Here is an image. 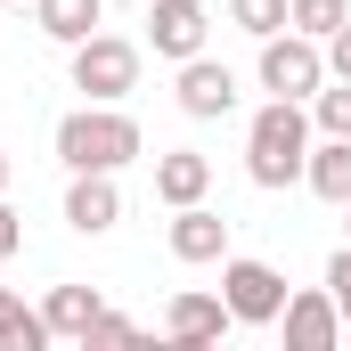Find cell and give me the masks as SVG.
<instances>
[{
    "label": "cell",
    "instance_id": "6da1fadb",
    "mask_svg": "<svg viewBox=\"0 0 351 351\" xmlns=\"http://www.w3.org/2000/svg\"><path fill=\"white\" fill-rule=\"evenodd\" d=\"M302 164H311V114H302V98H269L245 123V172H254V188H294Z\"/></svg>",
    "mask_w": 351,
    "mask_h": 351
},
{
    "label": "cell",
    "instance_id": "7a4b0ae2",
    "mask_svg": "<svg viewBox=\"0 0 351 351\" xmlns=\"http://www.w3.org/2000/svg\"><path fill=\"white\" fill-rule=\"evenodd\" d=\"M131 156H147V139H139V123L123 114V106H74L66 123H58V164L66 172H123Z\"/></svg>",
    "mask_w": 351,
    "mask_h": 351
},
{
    "label": "cell",
    "instance_id": "3957f363",
    "mask_svg": "<svg viewBox=\"0 0 351 351\" xmlns=\"http://www.w3.org/2000/svg\"><path fill=\"white\" fill-rule=\"evenodd\" d=\"M74 90L98 98V106H123V98L139 90V41H123V33L74 41Z\"/></svg>",
    "mask_w": 351,
    "mask_h": 351
},
{
    "label": "cell",
    "instance_id": "277c9868",
    "mask_svg": "<svg viewBox=\"0 0 351 351\" xmlns=\"http://www.w3.org/2000/svg\"><path fill=\"white\" fill-rule=\"evenodd\" d=\"M327 82V41H311V33H269L262 41V90L269 98H319Z\"/></svg>",
    "mask_w": 351,
    "mask_h": 351
},
{
    "label": "cell",
    "instance_id": "5b68a950",
    "mask_svg": "<svg viewBox=\"0 0 351 351\" xmlns=\"http://www.w3.org/2000/svg\"><path fill=\"white\" fill-rule=\"evenodd\" d=\"M221 302L237 311V327H278V311H286V269L254 262V254H229V262H221Z\"/></svg>",
    "mask_w": 351,
    "mask_h": 351
},
{
    "label": "cell",
    "instance_id": "8992f818",
    "mask_svg": "<svg viewBox=\"0 0 351 351\" xmlns=\"http://www.w3.org/2000/svg\"><path fill=\"white\" fill-rule=\"evenodd\" d=\"M180 114H196V123H221V114H229V106H237V74H229V66H221V58H204V49H196V58H180Z\"/></svg>",
    "mask_w": 351,
    "mask_h": 351
},
{
    "label": "cell",
    "instance_id": "52a82bcc",
    "mask_svg": "<svg viewBox=\"0 0 351 351\" xmlns=\"http://www.w3.org/2000/svg\"><path fill=\"white\" fill-rule=\"evenodd\" d=\"M204 33H213V8L204 0H156L147 8V41H156V58H196L204 49Z\"/></svg>",
    "mask_w": 351,
    "mask_h": 351
},
{
    "label": "cell",
    "instance_id": "ba28073f",
    "mask_svg": "<svg viewBox=\"0 0 351 351\" xmlns=\"http://www.w3.org/2000/svg\"><path fill=\"white\" fill-rule=\"evenodd\" d=\"M229 327H237V311H229L221 294H196V286H180L172 311H164V335H172V343H188V351H196V343H221Z\"/></svg>",
    "mask_w": 351,
    "mask_h": 351
},
{
    "label": "cell",
    "instance_id": "9c48e42d",
    "mask_svg": "<svg viewBox=\"0 0 351 351\" xmlns=\"http://www.w3.org/2000/svg\"><path fill=\"white\" fill-rule=\"evenodd\" d=\"M278 327H286V343H294V351H327L335 335H343V311H335L327 286H311V294H286Z\"/></svg>",
    "mask_w": 351,
    "mask_h": 351
},
{
    "label": "cell",
    "instance_id": "30bf717a",
    "mask_svg": "<svg viewBox=\"0 0 351 351\" xmlns=\"http://www.w3.org/2000/svg\"><path fill=\"white\" fill-rule=\"evenodd\" d=\"M66 221H74L82 237H106V229L123 221V188H114V172H74V188H66Z\"/></svg>",
    "mask_w": 351,
    "mask_h": 351
},
{
    "label": "cell",
    "instance_id": "8fae6325",
    "mask_svg": "<svg viewBox=\"0 0 351 351\" xmlns=\"http://www.w3.org/2000/svg\"><path fill=\"white\" fill-rule=\"evenodd\" d=\"M172 254L180 262H229V221L213 204H180L172 213Z\"/></svg>",
    "mask_w": 351,
    "mask_h": 351
},
{
    "label": "cell",
    "instance_id": "7c38bea8",
    "mask_svg": "<svg viewBox=\"0 0 351 351\" xmlns=\"http://www.w3.org/2000/svg\"><path fill=\"white\" fill-rule=\"evenodd\" d=\"M204 188H213V156H196V147H172V156H156V204H204Z\"/></svg>",
    "mask_w": 351,
    "mask_h": 351
},
{
    "label": "cell",
    "instance_id": "4fadbf2b",
    "mask_svg": "<svg viewBox=\"0 0 351 351\" xmlns=\"http://www.w3.org/2000/svg\"><path fill=\"white\" fill-rule=\"evenodd\" d=\"M98 16H106V0H33V25L58 41V49H74L98 33Z\"/></svg>",
    "mask_w": 351,
    "mask_h": 351
},
{
    "label": "cell",
    "instance_id": "5bb4252c",
    "mask_svg": "<svg viewBox=\"0 0 351 351\" xmlns=\"http://www.w3.org/2000/svg\"><path fill=\"white\" fill-rule=\"evenodd\" d=\"M302 188L327 196V204H351V139H319L311 164H302Z\"/></svg>",
    "mask_w": 351,
    "mask_h": 351
},
{
    "label": "cell",
    "instance_id": "9a60e30c",
    "mask_svg": "<svg viewBox=\"0 0 351 351\" xmlns=\"http://www.w3.org/2000/svg\"><path fill=\"white\" fill-rule=\"evenodd\" d=\"M98 311H106V302H98L90 286H49V302H41V319H49V335H58V343H82Z\"/></svg>",
    "mask_w": 351,
    "mask_h": 351
},
{
    "label": "cell",
    "instance_id": "2e32d148",
    "mask_svg": "<svg viewBox=\"0 0 351 351\" xmlns=\"http://www.w3.org/2000/svg\"><path fill=\"white\" fill-rule=\"evenodd\" d=\"M41 343H58V335H49V319H41V311H25V294H8V286H0V351H41Z\"/></svg>",
    "mask_w": 351,
    "mask_h": 351
},
{
    "label": "cell",
    "instance_id": "e0dca14e",
    "mask_svg": "<svg viewBox=\"0 0 351 351\" xmlns=\"http://www.w3.org/2000/svg\"><path fill=\"white\" fill-rule=\"evenodd\" d=\"M286 25L311 33V41H327V33H343V25H351V0H286Z\"/></svg>",
    "mask_w": 351,
    "mask_h": 351
},
{
    "label": "cell",
    "instance_id": "ac0fdd59",
    "mask_svg": "<svg viewBox=\"0 0 351 351\" xmlns=\"http://www.w3.org/2000/svg\"><path fill=\"white\" fill-rule=\"evenodd\" d=\"M311 131H327V139H351V82H319V98H311Z\"/></svg>",
    "mask_w": 351,
    "mask_h": 351
},
{
    "label": "cell",
    "instance_id": "d6986e66",
    "mask_svg": "<svg viewBox=\"0 0 351 351\" xmlns=\"http://www.w3.org/2000/svg\"><path fill=\"white\" fill-rule=\"evenodd\" d=\"M229 25L269 41V33H286V0H229Z\"/></svg>",
    "mask_w": 351,
    "mask_h": 351
},
{
    "label": "cell",
    "instance_id": "ffe728a7",
    "mask_svg": "<svg viewBox=\"0 0 351 351\" xmlns=\"http://www.w3.org/2000/svg\"><path fill=\"white\" fill-rule=\"evenodd\" d=\"M123 343H139V327H131L123 311H98V319H90V335H82V351H123Z\"/></svg>",
    "mask_w": 351,
    "mask_h": 351
},
{
    "label": "cell",
    "instance_id": "44dd1931",
    "mask_svg": "<svg viewBox=\"0 0 351 351\" xmlns=\"http://www.w3.org/2000/svg\"><path fill=\"white\" fill-rule=\"evenodd\" d=\"M327 294H335V311H343V327H351V245L327 262Z\"/></svg>",
    "mask_w": 351,
    "mask_h": 351
},
{
    "label": "cell",
    "instance_id": "7402d4cb",
    "mask_svg": "<svg viewBox=\"0 0 351 351\" xmlns=\"http://www.w3.org/2000/svg\"><path fill=\"white\" fill-rule=\"evenodd\" d=\"M16 245H25V221H16V204L0 196V262H16Z\"/></svg>",
    "mask_w": 351,
    "mask_h": 351
},
{
    "label": "cell",
    "instance_id": "603a6c76",
    "mask_svg": "<svg viewBox=\"0 0 351 351\" xmlns=\"http://www.w3.org/2000/svg\"><path fill=\"white\" fill-rule=\"evenodd\" d=\"M327 74L351 82V25H343V33H327Z\"/></svg>",
    "mask_w": 351,
    "mask_h": 351
},
{
    "label": "cell",
    "instance_id": "cb8c5ba5",
    "mask_svg": "<svg viewBox=\"0 0 351 351\" xmlns=\"http://www.w3.org/2000/svg\"><path fill=\"white\" fill-rule=\"evenodd\" d=\"M0 196H8V147H0Z\"/></svg>",
    "mask_w": 351,
    "mask_h": 351
},
{
    "label": "cell",
    "instance_id": "d4e9b609",
    "mask_svg": "<svg viewBox=\"0 0 351 351\" xmlns=\"http://www.w3.org/2000/svg\"><path fill=\"white\" fill-rule=\"evenodd\" d=\"M106 8H139V0H106Z\"/></svg>",
    "mask_w": 351,
    "mask_h": 351
},
{
    "label": "cell",
    "instance_id": "484cf974",
    "mask_svg": "<svg viewBox=\"0 0 351 351\" xmlns=\"http://www.w3.org/2000/svg\"><path fill=\"white\" fill-rule=\"evenodd\" d=\"M343 213H351V204H343Z\"/></svg>",
    "mask_w": 351,
    "mask_h": 351
}]
</instances>
